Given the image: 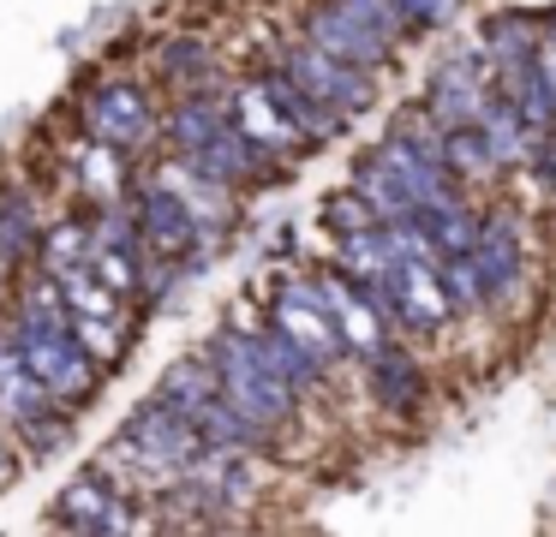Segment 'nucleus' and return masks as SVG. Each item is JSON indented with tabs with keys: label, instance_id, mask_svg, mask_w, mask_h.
Here are the masks:
<instances>
[{
	"label": "nucleus",
	"instance_id": "1",
	"mask_svg": "<svg viewBox=\"0 0 556 537\" xmlns=\"http://www.w3.org/2000/svg\"><path fill=\"white\" fill-rule=\"evenodd\" d=\"M13 341H18L25 365L42 376V388H49L54 400H85V394L97 388V358H90V346L78 341L73 310H66V293H61L54 274H42V281L25 293V310H18V322H13Z\"/></svg>",
	"mask_w": 556,
	"mask_h": 537
},
{
	"label": "nucleus",
	"instance_id": "2",
	"mask_svg": "<svg viewBox=\"0 0 556 537\" xmlns=\"http://www.w3.org/2000/svg\"><path fill=\"white\" fill-rule=\"evenodd\" d=\"M210 365H216V376H222V394H228L240 412L264 418V424H281V418L293 412V394H300V388H293V382L264 358L257 329H228V334H216V346H210Z\"/></svg>",
	"mask_w": 556,
	"mask_h": 537
},
{
	"label": "nucleus",
	"instance_id": "3",
	"mask_svg": "<svg viewBox=\"0 0 556 537\" xmlns=\"http://www.w3.org/2000/svg\"><path fill=\"white\" fill-rule=\"evenodd\" d=\"M121 453L144 477H162V484H168V477L192 472V460L204 453V430H198L180 406H168L156 394L144 412H132V424H126V436H121Z\"/></svg>",
	"mask_w": 556,
	"mask_h": 537
},
{
	"label": "nucleus",
	"instance_id": "4",
	"mask_svg": "<svg viewBox=\"0 0 556 537\" xmlns=\"http://www.w3.org/2000/svg\"><path fill=\"white\" fill-rule=\"evenodd\" d=\"M269 322H276L293 346H305L324 370H336L341 358H348V341H341V322H336V310H329L324 281H281L276 305H269Z\"/></svg>",
	"mask_w": 556,
	"mask_h": 537
},
{
	"label": "nucleus",
	"instance_id": "5",
	"mask_svg": "<svg viewBox=\"0 0 556 537\" xmlns=\"http://www.w3.org/2000/svg\"><path fill=\"white\" fill-rule=\"evenodd\" d=\"M54 281H61L66 310H73V329H78V341L90 346V358H97V365H114V358H121V346H126V317H121V298L126 293H114V286L102 281L90 263L54 274Z\"/></svg>",
	"mask_w": 556,
	"mask_h": 537
},
{
	"label": "nucleus",
	"instance_id": "6",
	"mask_svg": "<svg viewBox=\"0 0 556 537\" xmlns=\"http://www.w3.org/2000/svg\"><path fill=\"white\" fill-rule=\"evenodd\" d=\"M281 66L293 72V78L305 84V90L317 95V102H329L341 119L348 114H365V107L377 102V84H371V66H353V60L329 54V48H317L312 36H305L300 48H288V60Z\"/></svg>",
	"mask_w": 556,
	"mask_h": 537
},
{
	"label": "nucleus",
	"instance_id": "7",
	"mask_svg": "<svg viewBox=\"0 0 556 537\" xmlns=\"http://www.w3.org/2000/svg\"><path fill=\"white\" fill-rule=\"evenodd\" d=\"M305 36H312L317 48H329V54L353 60V66H383L389 48H395V36H383L377 24H365L353 7H341V0H317L312 12H305Z\"/></svg>",
	"mask_w": 556,
	"mask_h": 537
},
{
	"label": "nucleus",
	"instance_id": "8",
	"mask_svg": "<svg viewBox=\"0 0 556 537\" xmlns=\"http://www.w3.org/2000/svg\"><path fill=\"white\" fill-rule=\"evenodd\" d=\"M324 281V293H329V310H336V322H341V341H348V358H359V365H371L377 353L389 346V329L395 322L377 310V298L365 293L359 281H353L348 269H336V274H317Z\"/></svg>",
	"mask_w": 556,
	"mask_h": 537
},
{
	"label": "nucleus",
	"instance_id": "9",
	"mask_svg": "<svg viewBox=\"0 0 556 537\" xmlns=\"http://www.w3.org/2000/svg\"><path fill=\"white\" fill-rule=\"evenodd\" d=\"M198 227L204 221H198L192 203L174 186H150L144 197H138V233H144L150 263H180L186 251L198 245Z\"/></svg>",
	"mask_w": 556,
	"mask_h": 537
},
{
	"label": "nucleus",
	"instance_id": "10",
	"mask_svg": "<svg viewBox=\"0 0 556 537\" xmlns=\"http://www.w3.org/2000/svg\"><path fill=\"white\" fill-rule=\"evenodd\" d=\"M85 126H90V138L109 143V150H132V143L150 138L156 114H150L144 90H132V84H102L85 107Z\"/></svg>",
	"mask_w": 556,
	"mask_h": 537
},
{
	"label": "nucleus",
	"instance_id": "11",
	"mask_svg": "<svg viewBox=\"0 0 556 537\" xmlns=\"http://www.w3.org/2000/svg\"><path fill=\"white\" fill-rule=\"evenodd\" d=\"M54 520L73 525V532H132L138 513H132V501H126L121 489L109 484V477L85 472V477H73V484H66Z\"/></svg>",
	"mask_w": 556,
	"mask_h": 537
},
{
	"label": "nucleus",
	"instance_id": "12",
	"mask_svg": "<svg viewBox=\"0 0 556 537\" xmlns=\"http://www.w3.org/2000/svg\"><path fill=\"white\" fill-rule=\"evenodd\" d=\"M233 126H240L264 155H288V150H300V143H305L300 126L288 119V107L276 102V90H269L264 78H257V84H240V90H233Z\"/></svg>",
	"mask_w": 556,
	"mask_h": 537
},
{
	"label": "nucleus",
	"instance_id": "13",
	"mask_svg": "<svg viewBox=\"0 0 556 537\" xmlns=\"http://www.w3.org/2000/svg\"><path fill=\"white\" fill-rule=\"evenodd\" d=\"M0 412L18 418V424H37V418L54 412V394L42 388V376L25 365L13 334H0Z\"/></svg>",
	"mask_w": 556,
	"mask_h": 537
},
{
	"label": "nucleus",
	"instance_id": "14",
	"mask_svg": "<svg viewBox=\"0 0 556 537\" xmlns=\"http://www.w3.org/2000/svg\"><path fill=\"white\" fill-rule=\"evenodd\" d=\"M472 263H479L484 298H503L508 286L520 281V233H515V221L491 215V221L479 227V245H472Z\"/></svg>",
	"mask_w": 556,
	"mask_h": 537
},
{
	"label": "nucleus",
	"instance_id": "15",
	"mask_svg": "<svg viewBox=\"0 0 556 537\" xmlns=\"http://www.w3.org/2000/svg\"><path fill=\"white\" fill-rule=\"evenodd\" d=\"M479 215L460 203V191L455 197H443V203H431V209H419V233H425V245L437 251V257H467L472 245H479Z\"/></svg>",
	"mask_w": 556,
	"mask_h": 537
},
{
	"label": "nucleus",
	"instance_id": "16",
	"mask_svg": "<svg viewBox=\"0 0 556 537\" xmlns=\"http://www.w3.org/2000/svg\"><path fill=\"white\" fill-rule=\"evenodd\" d=\"M264 84H269V90H276V102L288 107V119H293V126H300V138H305V143H329V138H336V131H341V114H336V107H329V102H317V95L305 90V84L293 78L288 66H281V72H269Z\"/></svg>",
	"mask_w": 556,
	"mask_h": 537
},
{
	"label": "nucleus",
	"instance_id": "17",
	"mask_svg": "<svg viewBox=\"0 0 556 537\" xmlns=\"http://www.w3.org/2000/svg\"><path fill=\"white\" fill-rule=\"evenodd\" d=\"M479 42H484V54H491V66H496V72H503V66H520V60H532V54H544L539 24L520 18V12H503V18H491Z\"/></svg>",
	"mask_w": 556,
	"mask_h": 537
},
{
	"label": "nucleus",
	"instance_id": "18",
	"mask_svg": "<svg viewBox=\"0 0 556 537\" xmlns=\"http://www.w3.org/2000/svg\"><path fill=\"white\" fill-rule=\"evenodd\" d=\"M365 370H371V388H377V400H383V406H419V394H425L419 365H413V358L401 353L395 341H389Z\"/></svg>",
	"mask_w": 556,
	"mask_h": 537
},
{
	"label": "nucleus",
	"instance_id": "19",
	"mask_svg": "<svg viewBox=\"0 0 556 537\" xmlns=\"http://www.w3.org/2000/svg\"><path fill=\"white\" fill-rule=\"evenodd\" d=\"M228 126H233V107H216V102H180V114L168 119L180 155H198L216 131H228Z\"/></svg>",
	"mask_w": 556,
	"mask_h": 537
},
{
	"label": "nucleus",
	"instance_id": "20",
	"mask_svg": "<svg viewBox=\"0 0 556 537\" xmlns=\"http://www.w3.org/2000/svg\"><path fill=\"white\" fill-rule=\"evenodd\" d=\"M448 167H455V174H496V167H503V155H496L491 138H484L479 119L448 131Z\"/></svg>",
	"mask_w": 556,
	"mask_h": 537
},
{
	"label": "nucleus",
	"instance_id": "21",
	"mask_svg": "<svg viewBox=\"0 0 556 537\" xmlns=\"http://www.w3.org/2000/svg\"><path fill=\"white\" fill-rule=\"evenodd\" d=\"M90 263V227L85 221H61L49 239H42V274H66Z\"/></svg>",
	"mask_w": 556,
	"mask_h": 537
},
{
	"label": "nucleus",
	"instance_id": "22",
	"mask_svg": "<svg viewBox=\"0 0 556 537\" xmlns=\"http://www.w3.org/2000/svg\"><path fill=\"white\" fill-rule=\"evenodd\" d=\"M329 227H336V233H353V227H377L383 221V215L371 209V197H365V191H348V197H329Z\"/></svg>",
	"mask_w": 556,
	"mask_h": 537
},
{
	"label": "nucleus",
	"instance_id": "23",
	"mask_svg": "<svg viewBox=\"0 0 556 537\" xmlns=\"http://www.w3.org/2000/svg\"><path fill=\"white\" fill-rule=\"evenodd\" d=\"M341 7H353L365 24H377L383 36H401V30H413V24H407V12H401V0H341Z\"/></svg>",
	"mask_w": 556,
	"mask_h": 537
},
{
	"label": "nucleus",
	"instance_id": "24",
	"mask_svg": "<svg viewBox=\"0 0 556 537\" xmlns=\"http://www.w3.org/2000/svg\"><path fill=\"white\" fill-rule=\"evenodd\" d=\"M407 24H448L455 18V0H401Z\"/></svg>",
	"mask_w": 556,
	"mask_h": 537
},
{
	"label": "nucleus",
	"instance_id": "25",
	"mask_svg": "<svg viewBox=\"0 0 556 537\" xmlns=\"http://www.w3.org/2000/svg\"><path fill=\"white\" fill-rule=\"evenodd\" d=\"M544 179H551V186H556V138L544 143Z\"/></svg>",
	"mask_w": 556,
	"mask_h": 537
},
{
	"label": "nucleus",
	"instance_id": "26",
	"mask_svg": "<svg viewBox=\"0 0 556 537\" xmlns=\"http://www.w3.org/2000/svg\"><path fill=\"white\" fill-rule=\"evenodd\" d=\"M13 484V460H7V453H0V489Z\"/></svg>",
	"mask_w": 556,
	"mask_h": 537
}]
</instances>
